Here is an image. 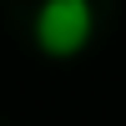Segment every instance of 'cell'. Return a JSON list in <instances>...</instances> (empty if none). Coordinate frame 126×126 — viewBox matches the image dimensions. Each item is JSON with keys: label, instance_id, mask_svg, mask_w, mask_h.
Instances as JSON below:
<instances>
[{"label": "cell", "instance_id": "1", "mask_svg": "<svg viewBox=\"0 0 126 126\" xmlns=\"http://www.w3.org/2000/svg\"><path fill=\"white\" fill-rule=\"evenodd\" d=\"M96 35V15H91V0H40L35 20H30V40H35L40 56L50 61H71L91 46Z\"/></svg>", "mask_w": 126, "mask_h": 126}]
</instances>
